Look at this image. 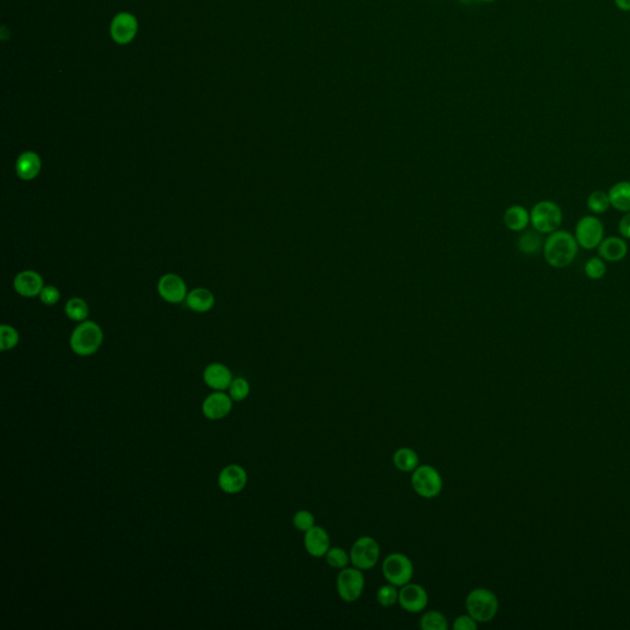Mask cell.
<instances>
[{
  "mask_svg": "<svg viewBox=\"0 0 630 630\" xmlns=\"http://www.w3.org/2000/svg\"><path fill=\"white\" fill-rule=\"evenodd\" d=\"M579 248L574 234L558 229L548 235L543 245V254L548 265L554 269H564L575 261Z\"/></svg>",
  "mask_w": 630,
  "mask_h": 630,
  "instance_id": "cell-1",
  "label": "cell"
},
{
  "mask_svg": "<svg viewBox=\"0 0 630 630\" xmlns=\"http://www.w3.org/2000/svg\"><path fill=\"white\" fill-rule=\"evenodd\" d=\"M104 332L99 324L94 321H84L73 330L71 335V348L78 356H91L102 345Z\"/></svg>",
  "mask_w": 630,
  "mask_h": 630,
  "instance_id": "cell-2",
  "label": "cell"
},
{
  "mask_svg": "<svg viewBox=\"0 0 630 630\" xmlns=\"http://www.w3.org/2000/svg\"><path fill=\"white\" fill-rule=\"evenodd\" d=\"M465 609L479 624L487 623L498 613V600L494 592L478 587L468 593L465 598Z\"/></svg>",
  "mask_w": 630,
  "mask_h": 630,
  "instance_id": "cell-3",
  "label": "cell"
},
{
  "mask_svg": "<svg viewBox=\"0 0 630 630\" xmlns=\"http://www.w3.org/2000/svg\"><path fill=\"white\" fill-rule=\"evenodd\" d=\"M530 213L533 229L547 235L560 229L564 218L560 206L549 199L537 202Z\"/></svg>",
  "mask_w": 630,
  "mask_h": 630,
  "instance_id": "cell-4",
  "label": "cell"
},
{
  "mask_svg": "<svg viewBox=\"0 0 630 630\" xmlns=\"http://www.w3.org/2000/svg\"><path fill=\"white\" fill-rule=\"evenodd\" d=\"M411 485L421 498H435L442 492V476L435 467L420 465L411 473Z\"/></svg>",
  "mask_w": 630,
  "mask_h": 630,
  "instance_id": "cell-5",
  "label": "cell"
},
{
  "mask_svg": "<svg viewBox=\"0 0 630 630\" xmlns=\"http://www.w3.org/2000/svg\"><path fill=\"white\" fill-rule=\"evenodd\" d=\"M381 571L388 582L402 587L409 584L414 577V564L411 559L403 553H392L383 560Z\"/></svg>",
  "mask_w": 630,
  "mask_h": 630,
  "instance_id": "cell-6",
  "label": "cell"
},
{
  "mask_svg": "<svg viewBox=\"0 0 630 630\" xmlns=\"http://www.w3.org/2000/svg\"><path fill=\"white\" fill-rule=\"evenodd\" d=\"M379 558L381 547L373 537H359V539L354 541L350 550L351 564L362 571L373 569L378 564Z\"/></svg>",
  "mask_w": 630,
  "mask_h": 630,
  "instance_id": "cell-7",
  "label": "cell"
},
{
  "mask_svg": "<svg viewBox=\"0 0 630 630\" xmlns=\"http://www.w3.org/2000/svg\"><path fill=\"white\" fill-rule=\"evenodd\" d=\"M366 580L362 570L357 568H345L340 570L336 577V591L343 602L354 603L359 600L365 590Z\"/></svg>",
  "mask_w": 630,
  "mask_h": 630,
  "instance_id": "cell-8",
  "label": "cell"
},
{
  "mask_svg": "<svg viewBox=\"0 0 630 630\" xmlns=\"http://www.w3.org/2000/svg\"><path fill=\"white\" fill-rule=\"evenodd\" d=\"M574 237L582 249H597L604 239V226L596 216L582 217L576 223Z\"/></svg>",
  "mask_w": 630,
  "mask_h": 630,
  "instance_id": "cell-9",
  "label": "cell"
},
{
  "mask_svg": "<svg viewBox=\"0 0 630 630\" xmlns=\"http://www.w3.org/2000/svg\"><path fill=\"white\" fill-rule=\"evenodd\" d=\"M399 604L409 613H420L429 604V593L419 584L409 582L399 590Z\"/></svg>",
  "mask_w": 630,
  "mask_h": 630,
  "instance_id": "cell-10",
  "label": "cell"
},
{
  "mask_svg": "<svg viewBox=\"0 0 630 630\" xmlns=\"http://www.w3.org/2000/svg\"><path fill=\"white\" fill-rule=\"evenodd\" d=\"M158 294L168 303L179 305L188 297V287L181 277L166 273L158 282Z\"/></svg>",
  "mask_w": 630,
  "mask_h": 630,
  "instance_id": "cell-11",
  "label": "cell"
},
{
  "mask_svg": "<svg viewBox=\"0 0 630 630\" xmlns=\"http://www.w3.org/2000/svg\"><path fill=\"white\" fill-rule=\"evenodd\" d=\"M233 399L229 394L216 390L210 394L202 403V414L210 420H221L231 414Z\"/></svg>",
  "mask_w": 630,
  "mask_h": 630,
  "instance_id": "cell-12",
  "label": "cell"
},
{
  "mask_svg": "<svg viewBox=\"0 0 630 630\" xmlns=\"http://www.w3.org/2000/svg\"><path fill=\"white\" fill-rule=\"evenodd\" d=\"M248 484V473L243 467L231 465L224 467L218 476V485L227 494H238Z\"/></svg>",
  "mask_w": 630,
  "mask_h": 630,
  "instance_id": "cell-13",
  "label": "cell"
},
{
  "mask_svg": "<svg viewBox=\"0 0 630 630\" xmlns=\"http://www.w3.org/2000/svg\"><path fill=\"white\" fill-rule=\"evenodd\" d=\"M305 548L307 553L313 558L325 557L330 549V536L325 528L321 525H314L305 532Z\"/></svg>",
  "mask_w": 630,
  "mask_h": 630,
  "instance_id": "cell-14",
  "label": "cell"
},
{
  "mask_svg": "<svg viewBox=\"0 0 630 630\" xmlns=\"http://www.w3.org/2000/svg\"><path fill=\"white\" fill-rule=\"evenodd\" d=\"M44 287V278L33 270L20 272L14 278V288L22 297L30 298L39 296Z\"/></svg>",
  "mask_w": 630,
  "mask_h": 630,
  "instance_id": "cell-15",
  "label": "cell"
},
{
  "mask_svg": "<svg viewBox=\"0 0 630 630\" xmlns=\"http://www.w3.org/2000/svg\"><path fill=\"white\" fill-rule=\"evenodd\" d=\"M137 21L134 17L127 12L118 14L111 25V35L112 39L116 41L117 44H128L132 41L133 37L137 33Z\"/></svg>",
  "mask_w": 630,
  "mask_h": 630,
  "instance_id": "cell-16",
  "label": "cell"
},
{
  "mask_svg": "<svg viewBox=\"0 0 630 630\" xmlns=\"http://www.w3.org/2000/svg\"><path fill=\"white\" fill-rule=\"evenodd\" d=\"M204 381L210 389L224 392L232 383V372L227 366L215 362L207 366L204 370Z\"/></svg>",
  "mask_w": 630,
  "mask_h": 630,
  "instance_id": "cell-17",
  "label": "cell"
},
{
  "mask_svg": "<svg viewBox=\"0 0 630 630\" xmlns=\"http://www.w3.org/2000/svg\"><path fill=\"white\" fill-rule=\"evenodd\" d=\"M597 254L607 262H620L628 255V244L622 237H609L598 245Z\"/></svg>",
  "mask_w": 630,
  "mask_h": 630,
  "instance_id": "cell-18",
  "label": "cell"
},
{
  "mask_svg": "<svg viewBox=\"0 0 630 630\" xmlns=\"http://www.w3.org/2000/svg\"><path fill=\"white\" fill-rule=\"evenodd\" d=\"M41 166H42V163H41V158L37 153L25 152L17 158V165H15L17 175L22 180L30 181L39 175L41 172Z\"/></svg>",
  "mask_w": 630,
  "mask_h": 630,
  "instance_id": "cell-19",
  "label": "cell"
},
{
  "mask_svg": "<svg viewBox=\"0 0 630 630\" xmlns=\"http://www.w3.org/2000/svg\"><path fill=\"white\" fill-rule=\"evenodd\" d=\"M185 302L188 308L196 313H206L213 308L215 296L206 288H195L188 292Z\"/></svg>",
  "mask_w": 630,
  "mask_h": 630,
  "instance_id": "cell-20",
  "label": "cell"
},
{
  "mask_svg": "<svg viewBox=\"0 0 630 630\" xmlns=\"http://www.w3.org/2000/svg\"><path fill=\"white\" fill-rule=\"evenodd\" d=\"M609 197L614 210L623 213L630 212V181L623 180L614 183L609 190Z\"/></svg>",
  "mask_w": 630,
  "mask_h": 630,
  "instance_id": "cell-21",
  "label": "cell"
},
{
  "mask_svg": "<svg viewBox=\"0 0 630 630\" xmlns=\"http://www.w3.org/2000/svg\"><path fill=\"white\" fill-rule=\"evenodd\" d=\"M505 224L514 232H522L531 223V213L522 206H512L505 212Z\"/></svg>",
  "mask_w": 630,
  "mask_h": 630,
  "instance_id": "cell-22",
  "label": "cell"
},
{
  "mask_svg": "<svg viewBox=\"0 0 630 630\" xmlns=\"http://www.w3.org/2000/svg\"><path fill=\"white\" fill-rule=\"evenodd\" d=\"M393 463L403 473H413L420 465V457L413 448L402 447L393 454Z\"/></svg>",
  "mask_w": 630,
  "mask_h": 630,
  "instance_id": "cell-23",
  "label": "cell"
},
{
  "mask_svg": "<svg viewBox=\"0 0 630 630\" xmlns=\"http://www.w3.org/2000/svg\"><path fill=\"white\" fill-rule=\"evenodd\" d=\"M544 243L541 238V233L537 231H527L522 233L520 239H519V249L521 253L525 255H536L543 249Z\"/></svg>",
  "mask_w": 630,
  "mask_h": 630,
  "instance_id": "cell-24",
  "label": "cell"
},
{
  "mask_svg": "<svg viewBox=\"0 0 630 630\" xmlns=\"http://www.w3.org/2000/svg\"><path fill=\"white\" fill-rule=\"evenodd\" d=\"M64 312L71 321L82 323L88 319L89 305L83 298L74 297L66 302L64 305Z\"/></svg>",
  "mask_w": 630,
  "mask_h": 630,
  "instance_id": "cell-25",
  "label": "cell"
},
{
  "mask_svg": "<svg viewBox=\"0 0 630 630\" xmlns=\"http://www.w3.org/2000/svg\"><path fill=\"white\" fill-rule=\"evenodd\" d=\"M420 627L424 630H447L448 620L442 612L431 609L422 614Z\"/></svg>",
  "mask_w": 630,
  "mask_h": 630,
  "instance_id": "cell-26",
  "label": "cell"
},
{
  "mask_svg": "<svg viewBox=\"0 0 630 630\" xmlns=\"http://www.w3.org/2000/svg\"><path fill=\"white\" fill-rule=\"evenodd\" d=\"M587 208L591 210L595 215H603L609 210L611 202H609V192H604L602 190H596L587 197Z\"/></svg>",
  "mask_w": 630,
  "mask_h": 630,
  "instance_id": "cell-27",
  "label": "cell"
},
{
  "mask_svg": "<svg viewBox=\"0 0 630 630\" xmlns=\"http://www.w3.org/2000/svg\"><path fill=\"white\" fill-rule=\"evenodd\" d=\"M326 564L332 569L343 570L351 563L350 554L343 548L332 547L325 554Z\"/></svg>",
  "mask_w": 630,
  "mask_h": 630,
  "instance_id": "cell-28",
  "label": "cell"
},
{
  "mask_svg": "<svg viewBox=\"0 0 630 630\" xmlns=\"http://www.w3.org/2000/svg\"><path fill=\"white\" fill-rule=\"evenodd\" d=\"M377 601L386 609L397 604L399 602L398 586L388 582L387 585L379 587V590L377 591Z\"/></svg>",
  "mask_w": 630,
  "mask_h": 630,
  "instance_id": "cell-29",
  "label": "cell"
},
{
  "mask_svg": "<svg viewBox=\"0 0 630 630\" xmlns=\"http://www.w3.org/2000/svg\"><path fill=\"white\" fill-rule=\"evenodd\" d=\"M19 343V332L11 325L0 326V348L1 351H9L17 348Z\"/></svg>",
  "mask_w": 630,
  "mask_h": 630,
  "instance_id": "cell-30",
  "label": "cell"
},
{
  "mask_svg": "<svg viewBox=\"0 0 630 630\" xmlns=\"http://www.w3.org/2000/svg\"><path fill=\"white\" fill-rule=\"evenodd\" d=\"M228 393H229L231 398H232L234 402H242L244 399H246L249 397V381H246L245 378H242V377L233 379L231 386L228 388Z\"/></svg>",
  "mask_w": 630,
  "mask_h": 630,
  "instance_id": "cell-31",
  "label": "cell"
},
{
  "mask_svg": "<svg viewBox=\"0 0 630 630\" xmlns=\"http://www.w3.org/2000/svg\"><path fill=\"white\" fill-rule=\"evenodd\" d=\"M606 272H607V266H606L604 260L600 256L588 259L585 264V273L590 280H595V281L601 280L606 275Z\"/></svg>",
  "mask_w": 630,
  "mask_h": 630,
  "instance_id": "cell-32",
  "label": "cell"
},
{
  "mask_svg": "<svg viewBox=\"0 0 630 630\" xmlns=\"http://www.w3.org/2000/svg\"><path fill=\"white\" fill-rule=\"evenodd\" d=\"M294 528L299 532H305L310 530L315 525L314 514H312L308 510H299L294 516Z\"/></svg>",
  "mask_w": 630,
  "mask_h": 630,
  "instance_id": "cell-33",
  "label": "cell"
},
{
  "mask_svg": "<svg viewBox=\"0 0 630 630\" xmlns=\"http://www.w3.org/2000/svg\"><path fill=\"white\" fill-rule=\"evenodd\" d=\"M61 298L60 289L55 286H46L39 294L41 302L46 305H55Z\"/></svg>",
  "mask_w": 630,
  "mask_h": 630,
  "instance_id": "cell-34",
  "label": "cell"
},
{
  "mask_svg": "<svg viewBox=\"0 0 630 630\" xmlns=\"http://www.w3.org/2000/svg\"><path fill=\"white\" fill-rule=\"evenodd\" d=\"M479 623L470 614H462L453 622L454 630H476Z\"/></svg>",
  "mask_w": 630,
  "mask_h": 630,
  "instance_id": "cell-35",
  "label": "cell"
},
{
  "mask_svg": "<svg viewBox=\"0 0 630 630\" xmlns=\"http://www.w3.org/2000/svg\"><path fill=\"white\" fill-rule=\"evenodd\" d=\"M618 231H620L622 238H624L625 240H630V212L624 213L623 217L620 218Z\"/></svg>",
  "mask_w": 630,
  "mask_h": 630,
  "instance_id": "cell-36",
  "label": "cell"
},
{
  "mask_svg": "<svg viewBox=\"0 0 630 630\" xmlns=\"http://www.w3.org/2000/svg\"><path fill=\"white\" fill-rule=\"evenodd\" d=\"M614 4L620 11H630V0H614Z\"/></svg>",
  "mask_w": 630,
  "mask_h": 630,
  "instance_id": "cell-37",
  "label": "cell"
},
{
  "mask_svg": "<svg viewBox=\"0 0 630 630\" xmlns=\"http://www.w3.org/2000/svg\"><path fill=\"white\" fill-rule=\"evenodd\" d=\"M460 1H463V3H468V1H471V0H460Z\"/></svg>",
  "mask_w": 630,
  "mask_h": 630,
  "instance_id": "cell-38",
  "label": "cell"
},
{
  "mask_svg": "<svg viewBox=\"0 0 630 630\" xmlns=\"http://www.w3.org/2000/svg\"><path fill=\"white\" fill-rule=\"evenodd\" d=\"M484 1H489V3H492V1H495V0H484Z\"/></svg>",
  "mask_w": 630,
  "mask_h": 630,
  "instance_id": "cell-39",
  "label": "cell"
}]
</instances>
